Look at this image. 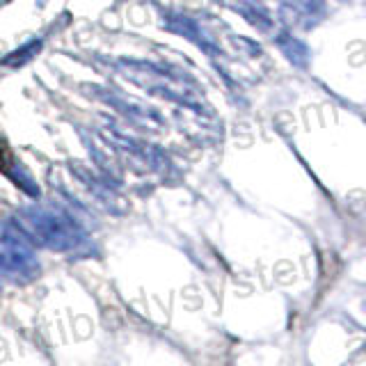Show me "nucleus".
<instances>
[{
    "instance_id": "f257e3e1",
    "label": "nucleus",
    "mask_w": 366,
    "mask_h": 366,
    "mask_svg": "<svg viewBox=\"0 0 366 366\" xmlns=\"http://www.w3.org/2000/svg\"><path fill=\"white\" fill-rule=\"evenodd\" d=\"M14 224L28 243L53 252H76L87 243L83 226L69 213L55 208H21L14 215Z\"/></svg>"
},
{
    "instance_id": "f03ea898",
    "label": "nucleus",
    "mask_w": 366,
    "mask_h": 366,
    "mask_svg": "<svg viewBox=\"0 0 366 366\" xmlns=\"http://www.w3.org/2000/svg\"><path fill=\"white\" fill-rule=\"evenodd\" d=\"M117 69L128 81H133L137 87H142L154 97L179 101L183 106L195 108L197 97V83L186 72L177 67L147 62V60H117Z\"/></svg>"
},
{
    "instance_id": "7ed1b4c3",
    "label": "nucleus",
    "mask_w": 366,
    "mask_h": 366,
    "mask_svg": "<svg viewBox=\"0 0 366 366\" xmlns=\"http://www.w3.org/2000/svg\"><path fill=\"white\" fill-rule=\"evenodd\" d=\"M41 266L30 243L21 233H5L0 238V275H7L10 280L25 284L37 280Z\"/></svg>"
},
{
    "instance_id": "20e7f679",
    "label": "nucleus",
    "mask_w": 366,
    "mask_h": 366,
    "mask_svg": "<svg viewBox=\"0 0 366 366\" xmlns=\"http://www.w3.org/2000/svg\"><path fill=\"white\" fill-rule=\"evenodd\" d=\"M103 137L106 142L115 149L119 156H126V158L135 165V168H149L154 172H163L168 168V156L163 149H158L156 144H149L144 140H135V137L121 135L117 130L106 128L103 130Z\"/></svg>"
},
{
    "instance_id": "39448f33",
    "label": "nucleus",
    "mask_w": 366,
    "mask_h": 366,
    "mask_svg": "<svg viewBox=\"0 0 366 366\" xmlns=\"http://www.w3.org/2000/svg\"><path fill=\"white\" fill-rule=\"evenodd\" d=\"M67 168L72 170L76 181H81L83 186L90 190L92 197H97L103 206H108L110 211H115V204L119 202V197L115 193V183H110L106 177H103V174L92 172L90 168H85V165L78 163V161H69Z\"/></svg>"
},
{
    "instance_id": "423d86ee",
    "label": "nucleus",
    "mask_w": 366,
    "mask_h": 366,
    "mask_svg": "<svg viewBox=\"0 0 366 366\" xmlns=\"http://www.w3.org/2000/svg\"><path fill=\"white\" fill-rule=\"evenodd\" d=\"M0 172H3L16 188H21L25 195H30L34 199L39 197V186L32 177V172L25 168V165L16 158V154L5 144L0 147Z\"/></svg>"
},
{
    "instance_id": "0eeeda50",
    "label": "nucleus",
    "mask_w": 366,
    "mask_h": 366,
    "mask_svg": "<svg viewBox=\"0 0 366 366\" xmlns=\"http://www.w3.org/2000/svg\"><path fill=\"white\" fill-rule=\"evenodd\" d=\"M43 46V39H30L28 43H23V46L14 48L10 55H5L0 60V67H7V69H19V67H25L39 55V50Z\"/></svg>"
}]
</instances>
